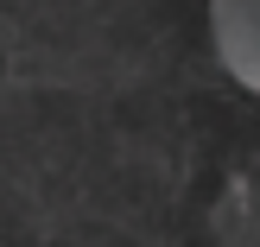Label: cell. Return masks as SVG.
I'll use <instances>...</instances> for the list:
<instances>
[{
  "instance_id": "obj_1",
  "label": "cell",
  "mask_w": 260,
  "mask_h": 247,
  "mask_svg": "<svg viewBox=\"0 0 260 247\" xmlns=\"http://www.w3.org/2000/svg\"><path fill=\"white\" fill-rule=\"evenodd\" d=\"M210 51L235 89L260 95V0H210Z\"/></svg>"
}]
</instances>
